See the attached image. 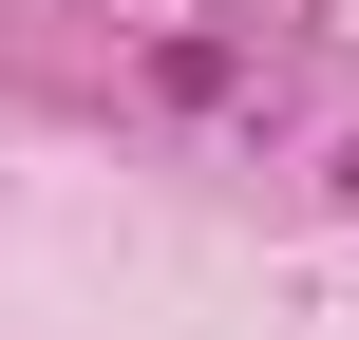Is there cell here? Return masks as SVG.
<instances>
[{
    "label": "cell",
    "mask_w": 359,
    "mask_h": 340,
    "mask_svg": "<svg viewBox=\"0 0 359 340\" xmlns=\"http://www.w3.org/2000/svg\"><path fill=\"white\" fill-rule=\"evenodd\" d=\"M341 208H359V151H341Z\"/></svg>",
    "instance_id": "obj_1"
}]
</instances>
